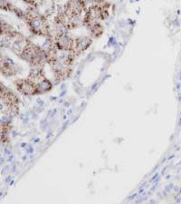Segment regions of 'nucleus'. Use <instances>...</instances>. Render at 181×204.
Wrapping results in <instances>:
<instances>
[{
    "instance_id": "nucleus-5",
    "label": "nucleus",
    "mask_w": 181,
    "mask_h": 204,
    "mask_svg": "<svg viewBox=\"0 0 181 204\" xmlns=\"http://www.w3.org/2000/svg\"><path fill=\"white\" fill-rule=\"evenodd\" d=\"M112 5L107 1L100 5H90L83 16L82 26L87 27L95 23H102L105 21L111 14Z\"/></svg>"
},
{
    "instance_id": "nucleus-2",
    "label": "nucleus",
    "mask_w": 181,
    "mask_h": 204,
    "mask_svg": "<svg viewBox=\"0 0 181 204\" xmlns=\"http://www.w3.org/2000/svg\"><path fill=\"white\" fill-rule=\"evenodd\" d=\"M25 11L26 14L23 21L26 23L31 34L45 39H51L52 24L48 18L36 8L27 7Z\"/></svg>"
},
{
    "instance_id": "nucleus-4",
    "label": "nucleus",
    "mask_w": 181,
    "mask_h": 204,
    "mask_svg": "<svg viewBox=\"0 0 181 204\" xmlns=\"http://www.w3.org/2000/svg\"><path fill=\"white\" fill-rule=\"evenodd\" d=\"M75 59L72 54L60 51L57 59L49 64L54 78L58 81H63L70 76L73 73V65Z\"/></svg>"
},
{
    "instance_id": "nucleus-3",
    "label": "nucleus",
    "mask_w": 181,
    "mask_h": 204,
    "mask_svg": "<svg viewBox=\"0 0 181 204\" xmlns=\"http://www.w3.org/2000/svg\"><path fill=\"white\" fill-rule=\"evenodd\" d=\"M32 68H44L47 64V54L44 47L30 41L17 56Z\"/></svg>"
},
{
    "instance_id": "nucleus-9",
    "label": "nucleus",
    "mask_w": 181,
    "mask_h": 204,
    "mask_svg": "<svg viewBox=\"0 0 181 204\" xmlns=\"http://www.w3.org/2000/svg\"><path fill=\"white\" fill-rule=\"evenodd\" d=\"M93 39L90 36H78L74 37V46L70 54H72L75 58L79 57L87 51L92 45Z\"/></svg>"
},
{
    "instance_id": "nucleus-13",
    "label": "nucleus",
    "mask_w": 181,
    "mask_h": 204,
    "mask_svg": "<svg viewBox=\"0 0 181 204\" xmlns=\"http://www.w3.org/2000/svg\"><path fill=\"white\" fill-rule=\"evenodd\" d=\"M23 2L27 6V7L38 9L44 4V0H23Z\"/></svg>"
},
{
    "instance_id": "nucleus-14",
    "label": "nucleus",
    "mask_w": 181,
    "mask_h": 204,
    "mask_svg": "<svg viewBox=\"0 0 181 204\" xmlns=\"http://www.w3.org/2000/svg\"><path fill=\"white\" fill-rule=\"evenodd\" d=\"M88 1L91 3V5H100L105 2V0H88Z\"/></svg>"
},
{
    "instance_id": "nucleus-1",
    "label": "nucleus",
    "mask_w": 181,
    "mask_h": 204,
    "mask_svg": "<svg viewBox=\"0 0 181 204\" xmlns=\"http://www.w3.org/2000/svg\"><path fill=\"white\" fill-rule=\"evenodd\" d=\"M87 1L88 0H66L61 10L56 14L70 30L82 26L83 16L89 7Z\"/></svg>"
},
{
    "instance_id": "nucleus-8",
    "label": "nucleus",
    "mask_w": 181,
    "mask_h": 204,
    "mask_svg": "<svg viewBox=\"0 0 181 204\" xmlns=\"http://www.w3.org/2000/svg\"><path fill=\"white\" fill-rule=\"evenodd\" d=\"M14 84H15V86L16 90L24 95L33 96V95L40 94L37 85L28 77L17 79L15 81Z\"/></svg>"
},
{
    "instance_id": "nucleus-11",
    "label": "nucleus",
    "mask_w": 181,
    "mask_h": 204,
    "mask_svg": "<svg viewBox=\"0 0 181 204\" xmlns=\"http://www.w3.org/2000/svg\"><path fill=\"white\" fill-rule=\"evenodd\" d=\"M0 9L3 11L10 12V13L15 15L21 20L24 19L25 14H26V11H24V10L20 9L19 7H17L16 6H15L9 0H0Z\"/></svg>"
},
{
    "instance_id": "nucleus-12",
    "label": "nucleus",
    "mask_w": 181,
    "mask_h": 204,
    "mask_svg": "<svg viewBox=\"0 0 181 204\" xmlns=\"http://www.w3.org/2000/svg\"><path fill=\"white\" fill-rule=\"evenodd\" d=\"M85 28L88 30L89 36L92 39H98L102 37L104 33V26L102 23H95Z\"/></svg>"
},
{
    "instance_id": "nucleus-7",
    "label": "nucleus",
    "mask_w": 181,
    "mask_h": 204,
    "mask_svg": "<svg viewBox=\"0 0 181 204\" xmlns=\"http://www.w3.org/2000/svg\"><path fill=\"white\" fill-rule=\"evenodd\" d=\"M27 77L37 85L40 93H46L52 89V83L44 76L43 68H32Z\"/></svg>"
},
{
    "instance_id": "nucleus-10",
    "label": "nucleus",
    "mask_w": 181,
    "mask_h": 204,
    "mask_svg": "<svg viewBox=\"0 0 181 204\" xmlns=\"http://www.w3.org/2000/svg\"><path fill=\"white\" fill-rule=\"evenodd\" d=\"M1 73L4 76L11 77L18 73V66L7 56H1Z\"/></svg>"
},
{
    "instance_id": "nucleus-6",
    "label": "nucleus",
    "mask_w": 181,
    "mask_h": 204,
    "mask_svg": "<svg viewBox=\"0 0 181 204\" xmlns=\"http://www.w3.org/2000/svg\"><path fill=\"white\" fill-rule=\"evenodd\" d=\"M1 101L7 113L15 115L19 111V100L13 91L1 85Z\"/></svg>"
}]
</instances>
